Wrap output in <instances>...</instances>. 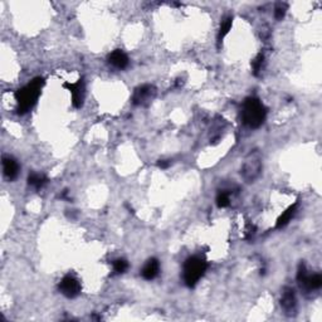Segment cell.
Returning <instances> with one entry per match:
<instances>
[{
  "mask_svg": "<svg viewBox=\"0 0 322 322\" xmlns=\"http://www.w3.org/2000/svg\"><path fill=\"white\" fill-rule=\"evenodd\" d=\"M43 86V78L37 77L15 93V98H17L18 102V112L19 114H25L30 109H33L34 104L38 101L39 96H41Z\"/></svg>",
  "mask_w": 322,
  "mask_h": 322,
  "instance_id": "6da1fadb",
  "label": "cell"
},
{
  "mask_svg": "<svg viewBox=\"0 0 322 322\" xmlns=\"http://www.w3.org/2000/svg\"><path fill=\"white\" fill-rule=\"evenodd\" d=\"M267 116V110L264 104L257 97H248L245 98L242 109L243 122L251 129H258L263 125Z\"/></svg>",
  "mask_w": 322,
  "mask_h": 322,
  "instance_id": "7a4b0ae2",
  "label": "cell"
},
{
  "mask_svg": "<svg viewBox=\"0 0 322 322\" xmlns=\"http://www.w3.org/2000/svg\"><path fill=\"white\" fill-rule=\"evenodd\" d=\"M206 269H208V263L204 258L198 257V256L188 258L184 263V272H183L185 284L188 287L195 286L200 281L201 277L205 274Z\"/></svg>",
  "mask_w": 322,
  "mask_h": 322,
  "instance_id": "3957f363",
  "label": "cell"
},
{
  "mask_svg": "<svg viewBox=\"0 0 322 322\" xmlns=\"http://www.w3.org/2000/svg\"><path fill=\"white\" fill-rule=\"evenodd\" d=\"M262 171V158L258 151H252L249 155L244 159L242 165V174L243 179L247 183H253L261 175Z\"/></svg>",
  "mask_w": 322,
  "mask_h": 322,
  "instance_id": "277c9868",
  "label": "cell"
},
{
  "mask_svg": "<svg viewBox=\"0 0 322 322\" xmlns=\"http://www.w3.org/2000/svg\"><path fill=\"white\" fill-rule=\"evenodd\" d=\"M297 281L298 283L301 284V287L307 290H318L322 286L321 274H308L305 263H301L300 266H298Z\"/></svg>",
  "mask_w": 322,
  "mask_h": 322,
  "instance_id": "5b68a950",
  "label": "cell"
},
{
  "mask_svg": "<svg viewBox=\"0 0 322 322\" xmlns=\"http://www.w3.org/2000/svg\"><path fill=\"white\" fill-rule=\"evenodd\" d=\"M156 96V88L151 85H144L140 86L135 90L132 96V103L135 106H142V104H148L155 98Z\"/></svg>",
  "mask_w": 322,
  "mask_h": 322,
  "instance_id": "8992f818",
  "label": "cell"
},
{
  "mask_svg": "<svg viewBox=\"0 0 322 322\" xmlns=\"http://www.w3.org/2000/svg\"><path fill=\"white\" fill-rule=\"evenodd\" d=\"M59 292L67 298H75L81 293V283L73 276H65L58 284Z\"/></svg>",
  "mask_w": 322,
  "mask_h": 322,
  "instance_id": "52a82bcc",
  "label": "cell"
},
{
  "mask_svg": "<svg viewBox=\"0 0 322 322\" xmlns=\"http://www.w3.org/2000/svg\"><path fill=\"white\" fill-rule=\"evenodd\" d=\"M63 87L70 92L73 106L76 109L82 107L83 101H85V83H83V80H78L76 83H64Z\"/></svg>",
  "mask_w": 322,
  "mask_h": 322,
  "instance_id": "ba28073f",
  "label": "cell"
},
{
  "mask_svg": "<svg viewBox=\"0 0 322 322\" xmlns=\"http://www.w3.org/2000/svg\"><path fill=\"white\" fill-rule=\"evenodd\" d=\"M281 306L284 310V313L292 316L296 313V307H297V300H296L295 291L290 287H286L282 292L281 296Z\"/></svg>",
  "mask_w": 322,
  "mask_h": 322,
  "instance_id": "9c48e42d",
  "label": "cell"
},
{
  "mask_svg": "<svg viewBox=\"0 0 322 322\" xmlns=\"http://www.w3.org/2000/svg\"><path fill=\"white\" fill-rule=\"evenodd\" d=\"M19 164L12 156H4L3 158V171L8 180H14L19 174Z\"/></svg>",
  "mask_w": 322,
  "mask_h": 322,
  "instance_id": "30bf717a",
  "label": "cell"
},
{
  "mask_svg": "<svg viewBox=\"0 0 322 322\" xmlns=\"http://www.w3.org/2000/svg\"><path fill=\"white\" fill-rule=\"evenodd\" d=\"M107 61L112 67L117 68V69H125L129 65V57L121 49H116L112 53H110Z\"/></svg>",
  "mask_w": 322,
  "mask_h": 322,
  "instance_id": "8fae6325",
  "label": "cell"
},
{
  "mask_svg": "<svg viewBox=\"0 0 322 322\" xmlns=\"http://www.w3.org/2000/svg\"><path fill=\"white\" fill-rule=\"evenodd\" d=\"M160 272V263L156 258H150L145 263L144 268L141 269V276L146 279V281H151V279L156 278Z\"/></svg>",
  "mask_w": 322,
  "mask_h": 322,
  "instance_id": "7c38bea8",
  "label": "cell"
},
{
  "mask_svg": "<svg viewBox=\"0 0 322 322\" xmlns=\"http://www.w3.org/2000/svg\"><path fill=\"white\" fill-rule=\"evenodd\" d=\"M297 206H298V203H295L293 205L289 206V208L286 209V210L283 211V213L279 216V218L277 219V223H276V227L278 228V229H281V228L286 227L287 224L290 223L291 219L295 217L296 211H297Z\"/></svg>",
  "mask_w": 322,
  "mask_h": 322,
  "instance_id": "4fadbf2b",
  "label": "cell"
},
{
  "mask_svg": "<svg viewBox=\"0 0 322 322\" xmlns=\"http://www.w3.org/2000/svg\"><path fill=\"white\" fill-rule=\"evenodd\" d=\"M47 183H48V179L42 174H35V172H33V174H30L29 176H28V184L32 185L35 189H41V188H43Z\"/></svg>",
  "mask_w": 322,
  "mask_h": 322,
  "instance_id": "5bb4252c",
  "label": "cell"
},
{
  "mask_svg": "<svg viewBox=\"0 0 322 322\" xmlns=\"http://www.w3.org/2000/svg\"><path fill=\"white\" fill-rule=\"evenodd\" d=\"M232 25H233V17H227V18H224L223 20H222L221 29H219V33H218L219 43H221V42L223 41L224 38H226L227 34L229 33L230 29H232Z\"/></svg>",
  "mask_w": 322,
  "mask_h": 322,
  "instance_id": "9a60e30c",
  "label": "cell"
},
{
  "mask_svg": "<svg viewBox=\"0 0 322 322\" xmlns=\"http://www.w3.org/2000/svg\"><path fill=\"white\" fill-rule=\"evenodd\" d=\"M229 204H230L229 193L226 192V190L219 192L218 196H217V205H218L219 208H227Z\"/></svg>",
  "mask_w": 322,
  "mask_h": 322,
  "instance_id": "2e32d148",
  "label": "cell"
},
{
  "mask_svg": "<svg viewBox=\"0 0 322 322\" xmlns=\"http://www.w3.org/2000/svg\"><path fill=\"white\" fill-rule=\"evenodd\" d=\"M112 266H114V273L115 274L125 273V272H126V269L129 268V263H127V261H125V259H116Z\"/></svg>",
  "mask_w": 322,
  "mask_h": 322,
  "instance_id": "e0dca14e",
  "label": "cell"
},
{
  "mask_svg": "<svg viewBox=\"0 0 322 322\" xmlns=\"http://www.w3.org/2000/svg\"><path fill=\"white\" fill-rule=\"evenodd\" d=\"M263 62H264V56L262 53H259L258 56L252 61V68H253V73H255V76L259 75V72H261L262 69V65H263Z\"/></svg>",
  "mask_w": 322,
  "mask_h": 322,
  "instance_id": "ac0fdd59",
  "label": "cell"
},
{
  "mask_svg": "<svg viewBox=\"0 0 322 322\" xmlns=\"http://www.w3.org/2000/svg\"><path fill=\"white\" fill-rule=\"evenodd\" d=\"M286 12L287 4H284V3H278V4L276 5V8H274V18H276L277 20H282L284 15H286Z\"/></svg>",
  "mask_w": 322,
  "mask_h": 322,
  "instance_id": "d6986e66",
  "label": "cell"
},
{
  "mask_svg": "<svg viewBox=\"0 0 322 322\" xmlns=\"http://www.w3.org/2000/svg\"><path fill=\"white\" fill-rule=\"evenodd\" d=\"M170 165H171V162H170L169 160H159L158 162V166L160 167V169H167Z\"/></svg>",
  "mask_w": 322,
  "mask_h": 322,
  "instance_id": "ffe728a7",
  "label": "cell"
}]
</instances>
